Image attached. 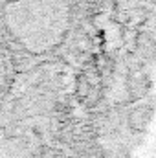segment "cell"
<instances>
[{
  "instance_id": "4",
  "label": "cell",
  "mask_w": 156,
  "mask_h": 158,
  "mask_svg": "<svg viewBox=\"0 0 156 158\" xmlns=\"http://www.w3.org/2000/svg\"><path fill=\"white\" fill-rule=\"evenodd\" d=\"M147 88H149V79L143 70L130 72V76L127 79V92L130 94L132 101H138L140 98H143L147 94Z\"/></svg>"
},
{
  "instance_id": "3",
  "label": "cell",
  "mask_w": 156,
  "mask_h": 158,
  "mask_svg": "<svg viewBox=\"0 0 156 158\" xmlns=\"http://www.w3.org/2000/svg\"><path fill=\"white\" fill-rule=\"evenodd\" d=\"M15 79H17V72H15L13 61L7 53L4 42L0 40V107L4 105L6 98L9 96V92L15 85Z\"/></svg>"
},
{
  "instance_id": "6",
  "label": "cell",
  "mask_w": 156,
  "mask_h": 158,
  "mask_svg": "<svg viewBox=\"0 0 156 158\" xmlns=\"http://www.w3.org/2000/svg\"><path fill=\"white\" fill-rule=\"evenodd\" d=\"M92 88H94V85L84 77L83 74H79V77L76 79V85H74V92H76V98H77L81 103H84V99L90 96Z\"/></svg>"
},
{
  "instance_id": "2",
  "label": "cell",
  "mask_w": 156,
  "mask_h": 158,
  "mask_svg": "<svg viewBox=\"0 0 156 158\" xmlns=\"http://www.w3.org/2000/svg\"><path fill=\"white\" fill-rule=\"evenodd\" d=\"M50 118L44 114V83L31 81L30 92V81L17 76L0 107V158H51Z\"/></svg>"
},
{
  "instance_id": "1",
  "label": "cell",
  "mask_w": 156,
  "mask_h": 158,
  "mask_svg": "<svg viewBox=\"0 0 156 158\" xmlns=\"http://www.w3.org/2000/svg\"><path fill=\"white\" fill-rule=\"evenodd\" d=\"M77 0H0V40L17 76L48 64L70 39Z\"/></svg>"
},
{
  "instance_id": "5",
  "label": "cell",
  "mask_w": 156,
  "mask_h": 158,
  "mask_svg": "<svg viewBox=\"0 0 156 158\" xmlns=\"http://www.w3.org/2000/svg\"><path fill=\"white\" fill-rule=\"evenodd\" d=\"M149 121H151V109H149L145 103L136 105V107L129 112V116H127V123H129V127H130L134 132H143V131L147 129Z\"/></svg>"
}]
</instances>
